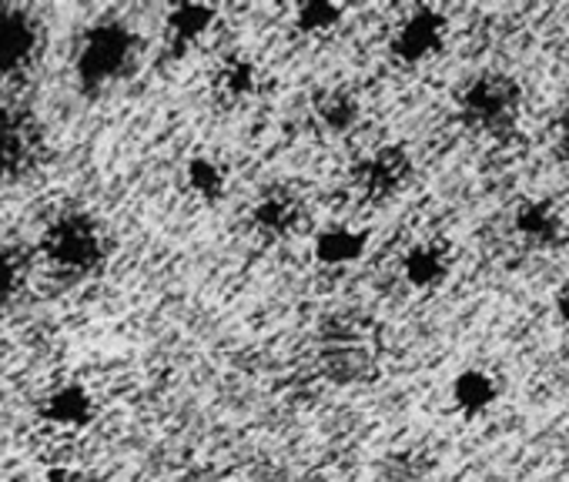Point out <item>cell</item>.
I'll return each mask as SVG.
<instances>
[{"label":"cell","instance_id":"obj_11","mask_svg":"<svg viewBox=\"0 0 569 482\" xmlns=\"http://www.w3.org/2000/svg\"><path fill=\"white\" fill-rule=\"evenodd\" d=\"M502 399V375L492 365H466L449 382V405L459 419L476 422L489 415Z\"/></svg>","mask_w":569,"mask_h":482},{"label":"cell","instance_id":"obj_24","mask_svg":"<svg viewBox=\"0 0 569 482\" xmlns=\"http://www.w3.org/2000/svg\"><path fill=\"white\" fill-rule=\"evenodd\" d=\"M552 315H556L559 329L569 335V279H562L552 292Z\"/></svg>","mask_w":569,"mask_h":482},{"label":"cell","instance_id":"obj_18","mask_svg":"<svg viewBox=\"0 0 569 482\" xmlns=\"http://www.w3.org/2000/svg\"><path fill=\"white\" fill-rule=\"evenodd\" d=\"M181 188L198 204H218L228 194V168L214 154H191L181 164Z\"/></svg>","mask_w":569,"mask_h":482},{"label":"cell","instance_id":"obj_15","mask_svg":"<svg viewBox=\"0 0 569 482\" xmlns=\"http://www.w3.org/2000/svg\"><path fill=\"white\" fill-rule=\"evenodd\" d=\"M258 94V68L244 54H224L211 71V98L214 104L238 111Z\"/></svg>","mask_w":569,"mask_h":482},{"label":"cell","instance_id":"obj_20","mask_svg":"<svg viewBox=\"0 0 569 482\" xmlns=\"http://www.w3.org/2000/svg\"><path fill=\"white\" fill-rule=\"evenodd\" d=\"M436 465L419 449H396L376 465V482H432Z\"/></svg>","mask_w":569,"mask_h":482},{"label":"cell","instance_id":"obj_1","mask_svg":"<svg viewBox=\"0 0 569 482\" xmlns=\"http://www.w3.org/2000/svg\"><path fill=\"white\" fill-rule=\"evenodd\" d=\"M31 252L38 269H44L54 282L84 285L104 272L111 238L101 218L88 208H61L48 214Z\"/></svg>","mask_w":569,"mask_h":482},{"label":"cell","instance_id":"obj_7","mask_svg":"<svg viewBox=\"0 0 569 482\" xmlns=\"http://www.w3.org/2000/svg\"><path fill=\"white\" fill-rule=\"evenodd\" d=\"M38 419L54 435H84L101 419V399L98 392L81 379H61L51 382L38 402Z\"/></svg>","mask_w":569,"mask_h":482},{"label":"cell","instance_id":"obj_2","mask_svg":"<svg viewBox=\"0 0 569 482\" xmlns=\"http://www.w3.org/2000/svg\"><path fill=\"white\" fill-rule=\"evenodd\" d=\"M141 64V38L131 24L104 18L88 24L71 48V74L81 91L108 94L124 84Z\"/></svg>","mask_w":569,"mask_h":482},{"label":"cell","instance_id":"obj_9","mask_svg":"<svg viewBox=\"0 0 569 482\" xmlns=\"http://www.w3.org/2000/svg\"><path fill=\"white\" fill-rule=\"evenodd\" d=\"M512 231L529 252H556L569 241V218L552 198H526L512 211Z\"/></svg>","mask_w":569,"mask_h":482},{"label":"cell","instance_id":"obj_19","mask_svg":"<svg viewBox=\"0 0 569 482\" xmlns=\"http://www.w3.org/2000/svg\"><path fill=\"white\" fill-rule=\"evenodd\" d=\"M38 262L31 249H18V245H0V305L18 302L34 275Z\"/></svg>","mask_w":569,"mask_h":482},{"label":"cell","instance_id":"obj_14","mask_svg":"<svg viewBox=\"0 0 569 482\" xmlns=\"http://www.w3.org/2000/svg\"><path fill=\"white\" fill-rule=\"evenodd\" d=\"M369 252V231L352 221H329L312 238V255L326 269H349Z\"/></svg>","mask_w":569,"mask_h":482},{"label":"cell","instance_id":"obj_10","mask_svg":"<svg viewBox=\"0 0 569 482\" xmlns=\"http://www.w3.org/2000/svg\"><path fill=\"white\" fill-rule=\"evenodd\" d=\"M452 265H456V255H452L449 241L436 238V234H426V238H416L412 245L402 252L399 275H402V282L409 289H416L422 295H432L449 282Z\"/></svg>","mask_w":569,"mask_h":482},{"label":"cell","instance_id":"obj_23","mask_svg":"<svg viewBox=\"0 0 569 482\" xmlns=\"http://www.w3.org/2000/svg\"><path fill=\"white\" fill-rule=\"evenodd\" d=\"M552 151L559 154V161L569 164V104L552 121Z\"/></svg>","mask_w":569,"mask_h":482},{"label":"cell","instance_id":"obj_5","mask_svg":"<svg viewBox=\"0 0 569 482\" xmlns=\"http://www.w3.org/2000/svg\"><path fill=\"white\" fill-rule=\"evenodd\" d=\"M416 178V161L406 144H379L359 158L352 168V188L369 204H389L409 191Z\"/></svg>","mask_w":569,"mask_h":482},{"label":"cell","instance_id":"obj_21","mask_svg":"<svg viewBox=\"0 0 569 482\" xmlns=\"http://www.w3.org/2000/svg\"><path fill=\"white\" fill-rule=\"evenodd\" d=\"M346 11L349 8L339 4V0H302L296 8V28L306 38H329L339 31Z\"/></svg>","mask_w":569,"mask_h":482},{"label":"cell","instance_id":"obj_4","mask_svg":"<svg viewBox=\"0 0 569 482\" xmlns=\"http://www.w3.org/2000/svg\"><path fill=\"white\" fill-rule=\"evenodd\" d=\"M522 84L512 74L502 71H486L476 74L459 94H456V111L462 128L472 134H506L519 124L522 118Z\"/></svg>","mask_w":569,"mask_h":482},{"label":"cell","instance_id":"obj_17","mask_svg":"<svg viewBox=\"0 0 569 482\" xmlns=\"http://www.w3.org/2000/svg\"><path fill=\"white\" fill-rule=\"evenodd\" d=\"M218 21V8L211 4H174L164 14V41L174 54L198 48Z\"/></svg>","mask_w":569,"mask_h":482},{"label":"cell","instance_id":"obj_3","mask_svg":"<svg viewBox=\"0 0 569 482\" xmlns=\"http://www.w3.org/2000/svg\"><path fill=\"white\" fill-rule=\"evenodd\" d=\"M319 359H322V372L336 385H366L379 375L382 365L379 329L359 312L332 315L322 325Z\"/></svg>","mask_w":569,"mask_h":482},{"label":"cell","instance_id":"obj_13","mask_svg":"<svg viewBox=\"0 0 569 482\" xmlns=\"http://www.w3.org/2000/svg\"><path fill=\"white\" fill-rule=\"evenodd\" d=\"M309 114H312V124L329 134V138H346L349 131L359 128L362 121V101L352 88L346 84H326L312 94L309 101Z\"/></svg>","mask_w":569,"mask_h":482},{"label":"cell","instance_id":"obj_8","mask_svg":"<svg viewBox=\"0 0 569 482\" xmlns=\"http://www.w3.org/2000/svg\"><path fill=\"white\" fill-rule=\"evenodd\" d=\"M449 44V21L439 8L419 4L412 8L389 38V54L402 68H422L436 61Z\"/></svg>","mask_w":569,"mask_h":482},{"label":"cell","instance_id":"obj_22","mask_svg":"<svg viewBox=\"0 0 569 482\" xmlns=\"http://www.w3.org/2000/svg\"><path fill=\"white\" fill-rule=\"evenodd\" d=\"M41 482H94V475L78 462H54L44 469Z\"/></svg>","mask_w":569,"mask_h":482},{"label":"cell","instance_id":"obj_6","mask_svg":"<svg viewBox=\"0 0 569 482\" xmlns=\"http://www.w3.org/2000/svg\"><path fill=\"white\" fill-rule=\"evenodd\" d=\"M44 54V28L28 8L0 4V88L24 81Z\"/></svg>","mask_w":569,"mask_h":482},{"label":"cell","instance_id":"obj_16","mask_svg":"<svg viewBox=\"0 0 569 482\" xmlns=\"http://www.w3.org/2000/svg\"><path fill=\"white\" fill-rule=\"evenodd\" d=\"M31 144H34V138H31L28 118L18 108L0 101V184L14 181L28 168Z\"/></svg>","mask_w":569,"mask_h":482},{"label":"cell","instance_id":"obj_12","mask_svg":"<svg viewBox=\"0 0 569 482\" xmlns=\"http://www.w3.org/2000/svg\"><path fill=\"white\" fill-rule=\"evenodd\" d=\"M302 221H306V201L289 188L264 191L251 208V224L268 241H289L302 228Z\"/></svg>","mask_w":569,"mask_h":482}]
</instances>
